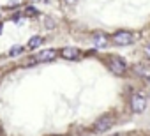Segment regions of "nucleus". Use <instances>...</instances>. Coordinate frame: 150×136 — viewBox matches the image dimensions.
I'll return each mask as SVG.
<instances>
[{"label":"nucleus","mask_w":150,"mask_h":136,"mask_svg":"<svg viewBox=\"0 0 150 136\" xmlns=\"http://www.w3.org/2000/svg\"><path fill=\"white\" fill-rule=\"evenodd\" d=\"M132 41H134V37L127 30H118L113 34V42L118 46H129V44H132Z\"/></svg>","instance_id":"1"},{"label":"nucleus","mask_w":150,"mask_h":136,"mask_svg":"<svg viewBox=\"0 0 150 136\" xmlns=\"http://www.w3.org/2000/svg\"><path fill=\"white\" fill-rule=\"evenodd\" d=\"M113 117H110V115H106V117H101L96 124H94V132H97V134H101V132H106L110 127H113Z\"/></svg>","instance_id":"2"},{"label":"nucleus","mask_w":150,"mask_h":136,"mask_svg":"<svg viewBox=\"0 0 150 136\" xmlns=\"http://www.w3.org/2000/svg\"><path fill=\"white\" fill-rule=\"evenodd\" d=\"M131 108H132L134 113H141L146 108V97L143 94H134L131 97Z\"/></svg>","instance_id":"3"},{"label":"nucleus","mask_w":150,"mask_h":136,"mask_svg":"<svg viewBox=\"0 0 150 136\" xmlns=\"http://www.w3.org/2000/svg\"><path fill=\"white\" fill-rule=\"evenodd\" d=\"M108 65H110V69L115 73V74H125V71H127V64L122 60V58H111L110 62H108Z\"/></svg>","instance_id":"4"},{"label":"nucleus","mask_w":150,"mask_h":136,"mask_svg":"<svg viewBox=\"0 0 150 136\" xmlns=\"http://www.w3.org/2000/svg\"><path fill=\"white\" fill-rule=\"evenodd\" d=\"M57 57V50H53V48H48V50H42V51H39L35 57H34V62H50V60H53Z\"/></svg>","instance_id":"5"},{"label":"nucleus","mask_w":150,"mask_h":136,"mask_svg":"<svg viewBox=\"0 0 150 136\" xmlns=\"http://www.w3.org/2000/svg\"><path fill=\"white\" fill-rule=\"evenodd\" d=\"M60 55L64 57V58H67V60H76V58H80V50L78 48H72V46H65V48H62L60 50Z\"/></svg>","instance_id":"6"},{"label":"nucleus","mask_w":150,"mask_h":136,"mask_svg":"<svg viewBox=\"0 0 150 136\" xmlns=\"http://www.w3.org/2000/svg\"><path fill=\"white\" fill-rule=\"evenodd\" d=\"M106 44H108V35L106 34H101V32L94 34V46L96 48H104Z\"/></svg>","instance_id":"7"},{"label":"nucleus","mask_w":150,"mask_h":136,"mask_svg":"<svg viewBox=\"0 0 150 136\" xmlns=\"http://www.w3.org/2000/svg\"><path fill=\"white\" fill-rule=\"evenodd\" d=\"M39 44H42V37H41V35H34V37H30V41H28L27 46H28L30 50H34V48H37Z\"/></svg>","instance_id":"8"},{"label":"nucleus","mask_w":150,"mask_h":136,"mask_svg":"<svg viewBox=\"0 0 150 136\" xmlns=\"http://www.w3.org/2000/svg\"><path fill=\"white\" fill-rule=\"evenodd\" d=\"M23 53V46H13L11 48V57H18Z\"/></svg>","instance_id":"9"},{"label":"nucleus","mask_w":150,"mask_h":136,"mask_svg":"<svg viewBox=\"0 0 150 136\" xmlns=\"http://www.w3.org/2000/svg\"><path fill=\"white\" fill-rule=\"evenodd\" d=\"M39 13H37V9L35 7H27L25 9V16H28V18H32V16H37Z\"/></svg>","instance_id":"10"},{"label":"nucleus","mask_w":150,"mask_h":136,"mask_svg":"<svg viewBox=\"0 0 150 136\" xmlns=\"http://www.w3.org/2000/svg\"><path fill=\"white\" fill-rule=\"evenodd\" d=\"M46 25H48V27L51 28V27L55 25V21H53V20H50V18H46Z\"/></svg>","instance_id":"11"},{"label":"nucleus","mask_w":150,"mask_h":136,"mask_svg":"<svg viewBox=\"0 0 150 136\" xmlns=\"http://www.w3.org/2000/svg\"><path fill=\"white\" fill-rule=\"evenodd\" d=\"M64 2H65L67 6H74V4H76V2H78V0H64Z\"/></svg>","instance_id":"12"},{"label":"nucleus","mask_w":150,"mask_h":136,"mask_svg":"<svg viewBox=\"0 0 150 136\" xmlns=\"http://www.w3.org/2000/svg\"><path fill=\"white\" fill-rule=\"evenodd\" d=\"M145 53H146V55L150 57V44H148V46H145Z\"/></svg>","instance_id":"13"},{"label":"nucleus","mask_w":150,"mask_h":136,"mask_svg":"<svg viewBox=\"0 0 150 136\" xmlns=\"http://www.w3.org/2000/svg\"><path fill=\"white\" fill-rule=\"evenodd\" d=\"M0 34H2V23H0Z\"/></svg>","instance_id":"14"},{"label":"nucleus","mask_w":150,"mask_h":136,"mask_svg":"<svg viewBox=\"0 0 150 136\" xmlns=\"http://www.w3.org/2000/svg\"><path fill=\"white\" fill-rule=\"evenodd\" d=\"M115 136H124V134H115Z\"/></svg>","instance_id":"15"},{"label":"nucleus","mask_w":150,"mask_h":136,"mask_svg":"<svg viewBox=\"0 0 150 136\" xmlns=\"http://www.w3.org/2000/svg\"><path fill=\"white\" fill-rule=\"evenodd\" d=\"M35 2H39V0H35Z\"/></svg>","instance_id":"16"},{"label":"nucleus","mask_w":150,"mask_h":136,"mask_svg":"<svg viewBox=\"0 0 150 136\" xmlns=\"http://www.w3.org/2000/svg\"><path fill=\"white\" fill-rule=\"evenodd\" d=\"M60 136H62V134H60Z\"/></svg>","instance_id":"17"}]
</instances>
